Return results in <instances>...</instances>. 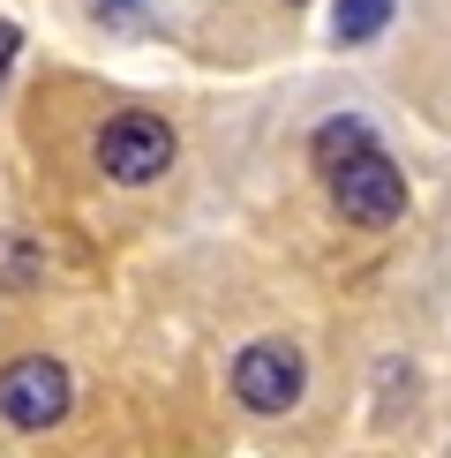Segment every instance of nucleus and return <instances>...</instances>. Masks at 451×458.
<instances>
[{
    "label": "nucleus",
    "mask_w": 451,
    "mask_h": 458,
    "mask_svg": "<svg viewBox=\"0 0 451 458\" xmlns=\"http://www.w3.org/2000/svg\"><path fill=\"white\" fill-rule=\"evenodd\" d=\"M444 458H451V451H444Z\"/></svg>",
    "instance_id": "nucleus-11"
},
{
    "label": "nucleus",
    "mask_w": 451,
    "mask_h": 458,
    "mask_svg": "<svg viewBox=\"0 0 451 458\" xmlns=\"http://www.w3.org/2000/svg\"><path fill=\"white\" fill-rule=\"evenodd\" d=\"M90 15L113 30H143V0H90Z\"/></svg>",
    "instance_id": "nucleus-8"
},
{
    "label": "nucleus",
    "mask_w": 451,
    "mask_h": 458,
    "mask_svg": "<svg viewBox=\"0 0 451 458\" xmlns=\"http://www.w3.org/2000/svg\"><path fill=\"white\" fill-rule=\"evenodd\" d=\"M174 121L166 113H143V106H128V113H106L98 121V143H90V158H98V174L106 181H121V188H150L174 165Z\"/></svg>",
    "instance_id": "nucleus-1"
},
{
    "label": "nucleus",
    "mask_w": 451,
    "mask_h": 458,
    "mask_svg": "<svg viewBox=\"0 0 451 458\" xmlns=\"http://www.w3.org/2000/svg\"><path fill=\"white\" fill-rule=\"evenodd\" d=\"M331 203H338V218H346V225H369V233H384V225H399V218H406L413 188H406V174H399V158H384V150H362L353 165H338V174H331Z\"/></svg>",
    "instance_id": "nucleus-4"
},
{
    "label": "nucleus",
    "mask_w": 451,
    "mask_h": 458,
    "mask_svg": "<svg viewBox=\"0 0 451 458\" xmlns=\"http://www.w3.org/2000/svg\"><path fill=\"white\" fill-rule=\"evenodd\" d=\"M362 150H376V128H369V113H331V121H316L309 128V165L316 174H338V165H353Z\"/></svg>",
    "instance_id": "nucleus-5"
},
{
    "label": "nucleus",
    "mask_w": 451,
    "mask_h": 458,
    "mask_svg": "<svg viewBox=\"0 0 451 458\" xmlns=\"http://www.w3.org/2000/svg\"><path fill=\"white\" fill-rule=\"evenodd\" d=\"M286 8H309V0H286Z\"/></svg>",
    "instance_id": "nucleus-10"
},
{
    "label": "nucleus",
    "mask_w": 451,
    "mask_h": 458,
    "mask_svg": "<svg viewBox=\"0 0 451 458\" xmlns=\"http://www.w3.org/2000/svg\"><path fill=\"white\" fill-rule=\"evenodd\" d=\"M226 384H234L241 413L278 421V413H294L301 398H309V360H301L294 338H249V346L234 353V369H226Z\"/></svg>",
    "instance_id": "nucleus-2"
},
{
    "label": "nucleus",
    "mask_w": 451,
    "mask_h": 458,
    "mask_svg": "<svg viewBox=\"0 0 451 458\" xmlns=\"http://www.w3.org/2000/svg\"><path fill=\"white\" fill-rule=\"evenodd\" d=\"M68 406H75V376H68V360H53V353H15L8 369H0V421H8L15 436H46V428H61Z\"/></svg>",
    "instance_id": "nucleus-3"
},
{
    "label": "nucleus",
    "mask_w": 451,
    "mask_h": 458,
    "mask_svg": "<svg viewBox=\"0 0 451 458\" xmlns=\"http://www.w3.org/2000/svg\"><path fill=\"white\" fill-rule=\"evenodd\" d=\"M391 15H399V0H338L331 8V38L338 46H376V38L391 30Z\"/></svg>",
    "instance_id": "nucleus-6"
},
{
    "label": "nucleus",
    "mask_w": 451,
    "mask_h": 458,
    "mask_svg": "<svg viewBox=\"0 0 451 458\" xmlns=\"http://www.w3.org/2000/svg\"><path fill=\"white\" fill-rule=\"evenodd\" d=\"M15 53H23V23L0 15V90H8V75H15Z\"/></svg>",
    "instance_id": "nucleus-9"
},
{
    "label": "nucleus",
    "mask_w": 451,
    "mask_h": 458,
    "mask_svg": "<svg viewBox=\"0 0 451 458\" xmlns=\"http://www.w3.org/2000/svg\"><path fill=\"white\" fill-rule=\"evenodd\" d=\"M38 278H46V248H30V241L0 233V285H8V293H30Z\"/></svg>",
    "instance_id": "nucleus-7"
}]
</instances>
